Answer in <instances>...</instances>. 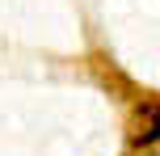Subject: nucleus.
Here are the masks:
<instances>
[{
    "label": "nucleus",
    "instance_id": "1",
    "mask_svg": "<svg viewBox=\"0 0 160 156\" xmlns=\"http://www.w3.org/2000/svg\"><path fill=\"white\" fill-rule=\"evenodd\" d=\"M148 143H160V106H152V110H148L143 131L135 135V148H148Z\"/></svg>",
    "mask_w": 160,
    "mask_h": 156
}]
</instances>
